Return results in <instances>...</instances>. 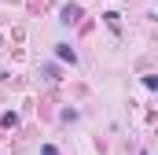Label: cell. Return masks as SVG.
<instances>
[{
    "label": "cell",
    "mask_w": 158,
    "mask_h": 155,
    "mask_svg": "<svg viewBox=\"0 0 158 155\" xmlns=\"http://www.w3.org/2000/svg\"><path fill=\"white\" fill-rule=\"evenodd\" d=\"M55 55H59V59H66V63H74V59H77V55L70 52V44H55Z\"/></svg>",
    "instance_id": "cell-1"
},
{
    "label": "cell",
    "mask_w": 158,
    "mask_h": 155,
    "mask_svg": "<svg viewBox=\"0 0 158 155\" xmlns=\"http://www.w3.org/2000/svg\"><path fill=\"white\" fill-rule=\"evenodd\" d=\"M77 15H81V7H66L63 11V22H77Z\"/></svg>",
    "instance_id": "cell-2"
},
{
    "label": "cell",
    "mask_w": 158,
    "mask_h": 155,
    "mask_svg": "<svg viewBox=\"0 0 158 155\" xmlns=\"http://www.w3.org/2000/svg\"><path fill=\"white\" fill-rule=\"evenodd\" d=\"M44 155H59V152H55V148H52V144H44Z\"/></svg>",
    "instance_id": "cell-3"
}]
</instances>
